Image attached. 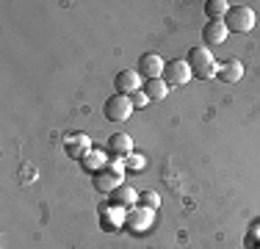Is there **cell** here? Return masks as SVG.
<instances>
[{
  "label": "cell",
  "instance_id": "cell-1",
  "mask_svg": "<svg viewBox=\"0 0 260 249\" xmlns=\"http://www.w3.org/2000/svg\"><path fill=\"white\" fill-rule=\"evenodd\" d=\"M125 183V161H108L100 172L94 174V189L100 194H111L114 189Z\"/></svg>",
  "mask_w": 260,
  "mask_h": 249
},
{
  "label": "cell",
  "instance_id": "cell-2",
  "mask_svg": "<svg viewBox=\"0 0 260 249\" xmlns=\"http://www.w3.org/2000/svg\"><path fill=\"white\" fill-rule=\"evenodd\" d=\"M185 61H188V67H191V75L200 78V80H210V78H216V72H219L213 53L205 50V47H191Z\"/></svg>",
  "mask_w": 260,
  "mask_h": 249
},
{
  "label": "cell",
  "instance_id": "cell-3",
  "mask_svg": "<svg viewBox=\"0 0 260 249\" xmlns=\"http://www.w3.org/2000/svg\"><path fill=\"white\" fill-rule=\"evenodd\" d=\"M224 25H227V30H235V34H249L255 28V11L249 6H230Z\"/></svg>",
  "mask_w": 260,
  "mask_h": 249
},
{
  "label": "cell",
  "instance_id": "cell-4",
  "mask_svg": "<svg viewBox=\"0 0 260 249\" xmlns=\"http://www.w3.org/2000/svg\"><path fill=\"white\" fill-rule=\"evenodd\" d=\"M103 114H105V119H111V122H125V119H130V114H133V103H130V97H125V95H114V97L105 100Z\"/></svg>",
  "mask_w": 260,
  "mask_h": 249
},
{
  "label": "cell",
  "instance_id": "cell-5",
  "mask_svg": "<svg viewBox=\"0 0 260 249\" xmlns=\"http://www.w3.org/2000/svg\"><path fill=\"white\" fill-rule=\"evenodd\" d=\"M191 78H194V75H191V67L185 58H172L169 64L164 67V80L169 83V89L172 86H185Z\"/></svg>",
  "mask_w": 260,
  "mask_h": 249
},
{
  "label": "cell",
  "instance_id": "cell-6",
  "mask_svg": "<svg viewBox=\"0 0 260 249\" xmlns=\"http://www.w3.org/2000/svg\"><path fill=\"white\" fill-rule=\"evenodd\" d=\"M152 216H155V210L136 205L133 210H127V213H125V227L133 230V233H144V230L152 227Z\"/></svg>",
  "mask_w": 260,
  "mask_h": 249
},
{
  "label": "cell",
  "instance_id": "cell-7",
  "mask_svg": "<svg viewBox=\"0 0 260 249\" xmlns=\"http://www.w3.org/2000/svg\"><path fill=\"white\" fill-rule=\"evenodd\" d=\"M108 205H114V208H122V210H133L136 205H139V191L133 189V185L122 183L119 189H114L108 194Z\"/></svg>",
  "mask_w": 260,
  "mask_h": 249
},
{
  "label": "cell",
  "instance_id": "cell-8",
  "mask_svg": "<svg viewBox=\"0 0 260 249\" xmlns=\"http://www.w3.org/2000/svg\"><path fill=\"white\" fill-rule=\"evenodd\" d=\"M64 152L75 161H83L86 155L91 152V139L86 133H70L64 139Z\"/></svg>",
  "mask_w": 260,
  "mask_h": 249
},
{
  "label": "cell",
  "instance_id": "cell-9",
  "mask_svg": "<svg viewBox=\"0 0 260 249\" xmlns=\"http://www.w3.org/2000/svg\"><path fill=\"white\" fill-rule=\"evenodd\" d=\"M164 67H166V61L160 58V55H155V53H144L139 58V72L144 80H155V78H164Z\"/></svg>",
  "mask_w": 260,
  "mask_h": 249
},
{
  "label": "cell",
  "instance_id": "cell-10",
  "mask_svg": "<svg viewBox=\"0 0 260 249\" xmlns=\"http://www.w3.org/2000/svg\"><path fill=\"white\" fill-rule=\"evenodd\" d=\"M141 75L139 72H133V70H122V72H116V78H114V89H116V95H136V91H141Z\"/></svg>",
  "mask_w": 260,
  "mask_h": 249
},
{
  "label": "cell",
  "instance_id": "cell-11",
  "mask_svg": "<svg viewBox=\"0 0 260 249\" xmlns=\"http://www.w3.org/2000/svg\"><path fill=\"white\" fill-rule=\"evenodd\" d=\"M108 155L111 158H130L133 155V139L127 133H114L108 139Z\"/></svg>",
  "mask_w": 260,
  "mask_h": 249
},
{
  "label": "cell",
  "instance_id": "cell-12",
  "mask_svg": "<svg viewBox=\"0 0 260 249\" xmlns=\"http://www.w3.org/2000/svg\"><path fill=\"white\" fill-rule=\"evenodd\" d=\"M227 25L224 22H208L205 28H202V39H205V45L208 47H219V45H224V39H227Z\"/></svg>",
  "mask_w": 260,
  "mask_h": 249
},
{
  "label": "cell",
  "instance_id": "cell-13",
  "mask_svg": "<svg viewBox=\"0 0 260 249\" xmlns=\"http://www.w3.org/2000/svg\"><path fill=\"white\" fill-rule=\"evenodd\" d=\"M216 78L221 80V83H238L241 78H244V64L241 61H224V64L219 67V72H216Z\"/></svg>",
  "mask_w": 260,
  "mask_h": 249
},
{
  "label": "cell",
  "instance_id": "cell-14",
  "mask_svg": "<svg viewBox=\"0 0 260 249\" xmlns=\"http://www.w3.org/2000/svg\"><path fill=\"white\" fill-rule=\"evenodd\" d=\"M125 213H127V210L114 208V205H105V208H103V227H105V230H119V227H125Z\"/></svg>",
  "mask_w": 260,
  "mask_h": 249
},
{
  "label": "cell",
  "instance_id": "cell-15",
  "mask_svg": "<svg viewBox=\"0 0 260 249\" xmlns=\"http://www.w3.org/2000/svg\"><path fill=\"white\" fill-rule=\"evenodd\" d=\"M227 11H230V3H227V0H208L205 3L208 22H224Z\"/></svg>",
  "mask_w": 260,
  "mask_h": 249
},
{
  "label": "cell",
  "instance_id": "cell-16",
  "mask_svg": "<svg viewBox=\"0 0 260 249\" xmlns=\"http://www.w3.org/2000/svg\"><path fill=\"white\" fill-rule=\"evenodd\" d=\"M144 95L150 100H164L169 95V83H166L164 78H155V80H147L144 83Z\"/></svg>",
  "mask_w": 260,
  "mask_h": 249
},
{
  "label": "cell",
  "instance_id": "cell-17",
  "mask_svg": "<svg viewBox=\"0 0 260 249\" xmlns=\"http://www.w3.org/2000/svg\"><path fill=\"white\" fill-rule=\"evenodd\" d=\"M80 164H83V172L97 174V172H100L105 164H108V161H105V152H100V149H91V152L86 155V158L80 161Z\"/></svg>",
  "mask_w": 260,
  "mask_h": 249
},
{
  "label": "cell",
  "instance_id": "cell-18",
  "mask_svg": "<svg viewBox=\"0 0 260 249\" xmlns=\"http://www.w3.org/2000/svg\"><path fill=\"white\" fill-rule=\"evenodd\" d=\"M139 205H141V208L155 210L158 205H160V197L155 194V191H141V194H139Z\"/></svg>",
  "mask_w": 260,
  "mask_h": 249
},
{
  "label": "cell",
  "instance_id": "cell-19",
  "mask_svg": "<svg viewBox=\"0 0 260 249\" xmlns=\"http://www.w3.org/2000/svg\"><path fill=\"white\" fill-rule=\"evenodd\" d=\"M127 166H130V169H133V172H141V169H144V155L133 152V155H130V158H127Z\"/></svg>",
  "mask_w": 260,
  "mask_h": 249
},
{
  "label": "cell",
  "instance_id": "cell-20",
  "mask_svg": "<svg viewBox=\"0 0 260 249\" xmlns=\"http://www.w3.org/2000/svg\"><path fill=\"white\" fill-rule=\"evenodd\" d=\"M130 103H133V108H144V105L150 103V97H147L144 91H136V95H130Z\"/></svg>",
  "mask_w": 260,
  "mask_h": 249
}]
</instances>
